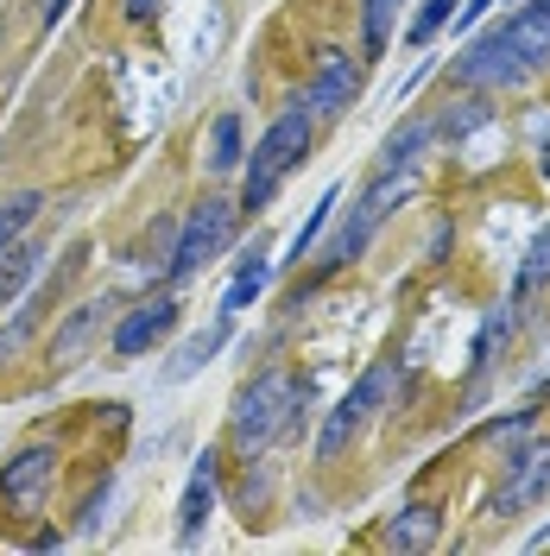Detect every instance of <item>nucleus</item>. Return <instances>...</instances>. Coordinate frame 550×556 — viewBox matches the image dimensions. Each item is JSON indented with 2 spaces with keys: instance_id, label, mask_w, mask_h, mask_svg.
Segmentation results:
<instances>
[{
  "instance_id": "obj_24",
  "label": "nucleus",
  "mask_w": 550,
  "mask_h": 556,
  "mask_svg": "<svg viewBox=\"0 0 550 556\" xmlns=\"http://www.w3.org/2000/svg\"><path fill=\"white\" fill-rule=\"evenodd\" d=\"M336 208H342V190H323V203L304 215V228H298V241H291V260H304L310 247H316V235L329 228V215H336Z\"/></svg>"
},
{
  "instance_id": "obj_28",
  "label": "nucleus",
  "mask_w": 550,
  "mask_h": 556,
  "mask_svg": "<svg viewBox=\"0 0 550 556\" xmlns=\"http://www.w3.org/2000/svg\"><path fill=\"white\" fill-rule=\"evenodd\" d=\"M152 13H159V0H127V20H134V26H146Z\"/></svg>"
},
{
  "instance_id": "obj_1",
  "label": "nucleus",
  "mask_w": 550,
  "mask_h": 556,
  "mask_svg": "<svg viewBox=\"0 0 550 556\" xmlns=\"http://www.w3.org/2000/svg\"><path fill=\"white\" fill-rule=\"evenodd\" d=\"M298 412H304V380L285 374V367H273V374H260V380L235 399L228 437H235V450L241 455H260L266 443H278V437L298 430Z\"/></svg>"
},
{
  "instance_id": "obj_17",
  "label": "nucleus",
  "mask_w": 550,
  "mask_h": 556,
  "mask_svg": "<svg viewBox=\"0 0 550 556\" xmlns=\"http://www.w3.org/2000/svg\"><path fill=\"white\" fill-rule=\"evenodd\" d=\"M273 285V266H266V247H253L241 260V273H235V285H228V298H222V316H241L260 291Z\"/></svg>"
},
{
  "instance_id": "obj_8",
  "label": "nucleus",
  "mask_w": 550,
  "mask_h": 556,
  "mask_svg": "<svg viewBox=\"0 0 550 556\" xmlns=\"http://www.w3.org/2000/svg\"><path fill=\"white\" fill-rule=\"evenodd\" d=\"M177 311H184L177 298H146V304H134V311L114 323L108 348H114L121 361H139V354H152V348H159V342H165V336L177 329Z\"/></svg>"
},
{
  "instance_id": "obj_19",
  "label": "nucleus",
  "mask_w": 550,
  "mask_h": 556,
  "mask_svg": "<svg viewBox=\"0 0 550 556\" xmlns=\"http://www.w3.org/2000/svg\"><path fill=\"white\" fill-rule=\"evenodd\" d=\"M507 38H513L518 45V58H525V64L538 70V64H550V26L545 20H538V13H532V7H525V13H513V20H507Z\"/></svg>"
},
{
  "instance_id": "obj_31",
  "label": "nucleus",
  "mask_w": 550,
  "mask_h": 556,
  "mask_svg": "<svg viewBox=\"0 0 550 556\" xmlns=\"http://www.w3.org/2000/svg\"><path fill=\"white\" fill-rule=\"evenodd\" d=\"M538 172H545V184H550V146H545V152H538Z\"/></svg>"
},
{
  "instance_id": "obj_12",
  "label": "nucleus",
  "mask_w": 550,
  "mask_h": 556,
  "mask_svg": "<svg viewBox=\"0 0 550 556\" xmlns=\"http://www.w3.org/2000/svg\"><path fill=\"white\" fill-rule=\"evenodd\" d=\"M209 506H215V455L203 450L197 455V468H190V486H184V506H177V544H184V551L203 538Z\"/></svg>"
},
{
  "instance_id": "obj_9",
  "label": "nucleus",
  "mask_w": 550,
  "mask_h": 556,
  "mask_svg": "<svg viewBox=\"0 0 550 556\" xmlns=\"http://www.w3.org/2000/svg\"><path fill=\"white\" fill-rule=\"evenodd\" d=\"M538 500H550V443H525V450L507 462V486L493 493V513L513 519V513L538 506Z\"/></svg>"
},
{
  "instance_id": "obj_13",
  "label": "nucleus",
  "mask_w": 550,
  "mask_h": 556,
  "mask_svg": "<svg viewBox=\"0 0 550 556\" xmlns=\"http://www.w3.org/2000/svg\"><path fill=\"white\" fill-rule=\"evenodd\" d=\"M443 538V513L430 506V500H405L392 519H386V544L392 551H430Z\"/></svg>"
},
{
  "instance_id": "obj_11",
  "label": "nucleus",
  "mask_w": 550,
  "mask_h": 556,
  "mask_svg": "<svg viewBox=\"0 0 550 556\" xmlns=\"http://www.w3.org/2000/svg\"><path fill=\"white\" fill-rule=\"evenodd\" d=\"M102 316H108V304L89 298V304H76V311L58 323V336H51V374H70V367L89 354V342L102 336Z\"/></svg>"
},
{
  "instance_id": "obj_27",
  "label": "nucleus",
  "mask_w": 550,
  "mask_h": 556,
  "mask_svg": "<svg viewBox=\"0 0 550 556\" xmlns=\"http://www.w3.org/2000/svg\"><path fill=\"white\" fill-rule=\"evenodd\" d=\"M108 493H114V486H96V493H89V506H83V519H76V531H83V538H89V531H96V525H102V506H108Z\"/></svg>"
},
{
  "instance_id": "obj_6",
  "label": "nucleus",
  "mask_w": 550,
  "mask_h": 556,
  "mask_svg": "<svg viewBox=\"0 0 550 556\" xmlns=\"http://www.w3.org/2000/svg\"><path fill=\"white\" fill-rule=\"evenodd\" d=\"M51 481H58V450L51 443H26L13 462H0V500H13L20 519H33L51 500Z\"/></svg>"
},
{
  "instance_id": "obj_16",
  "label": "nucleus",
  "mask_w": 550,
  "mask_h": 556,
  "mask_svg": "<svg viewBox=\"0 0 550 556\" xmlns=\"http://www.w3.org/2000/svg\"><path fill=\"white\" fill-rule=\"evenodd\" d=\"M241 159H247V152H241V114H235V108H222V114H215V127H209V159H203V165L215 177H228Z\"/></svg>"
},
{
  "instance_id": "obj_14",
  "label": "nucleus",
  "mask_w": 550,
  "mask_h": 556,
  "mask_svg": "<svg viewBox=\"0 0 550 556\" xmlns=\"http://www.w3.org/2000/svg\"><path fill=\"white\" fill-rule=\"evenodd\" d=\"M38 241H13L7 253H0V311H13L20 298H26V285L38 278Z\"/></svg>"
},
{
  "instance_id": "obj_18",
  "label": "nucleus",
  "mask_w": 550,
  "mask_h": 556,
  "mask_svg": "<svg viewBox=\"0 0 550 556\" xmlns=\"http://www.w3.org/2000/svg\"><path fill=\"white\" fill-rule=\"evenodd\" d=\"M38 208H45L38 190H13V197H0V253H7L13 241H26V228L38 222Z\"/></svg>"
},
{
  "instance_id": "obj_5",
  "label": "nucleus",
  "mask_w": 550,
  "mask_h": 556,
  "mask_svg": "<svg viewBox=\"0 0 550 556\" xmlns=\"http://www.w3.org/2000/svg\"><path fill=\"white\" fill-rule=\"evenodd\" d=\"M525 76H532V64L518 58V45L507 38V26L475 38V45L455 58V83H462V89H482V96H507V89H518Z\"/></svg>"
},
{
  "instance_id": "obj_2",
  "label": "nucleus",
  "mask_w": 550,
  "mask_h": 556,
  "mask_svg": "<svg viewBox=\"0 0 550 556\" xmlns=\"http://www.w3.org/2000/svg\"><path fill=\"white\" fill-rule=\"evenodd\" d=\"M310 134H316L310 108H285L273 127L260 134V146H253V165H247V184H241V215H260V208L273 203L278 184H285V177L304 165Z\"/></svg>"
},
{
  "instance_id": "obj_21",
  "label": "nucleus",
  "mask_w": 550,
  "mask_h": 556,
  "mask_svg": "<svg viewBox=\"0 0 550 556\" xmlns=\"http://www.w3.org/2000/svg\"><path fill=\"white\" fill-rule=\"evenodd\" d=\"M487 121H493V108H487V96L475 89L468 102H449V114L437 121V134H443V139H462V134H475V127H487Z\"/></svg>"
},
{
  "instance_id": "obj_30",
  "label": "nucleus",
  "mask_w": 550,
  "mask_h": 556,
  "mask_svg": "<svg viewBox=\"0 0 550 556\" xmlns=\"http://www.w3.org/2000/svg\"><path fill=\"white\" fill-rule=\"evenodd\" d=\"M532 13H538V20L550 26V0H532Z\"/></svg>"
},
{
  "instance_id": "obj_29",
  "label": "nucleus",
  "mask_w": 550,
  "mask_h": 556,
  "mask_svg": "<svg viewBox=\"0 0 550 556\" xmlns=\"http://www.w3.org/2000/svg\"><path fill=\"white\" fill-rule=\"evenodd\" d=\"M64 7H70V0H38V20H45V26H58V20H64Z\"/></svg>"
},
{
  "instance_id": "obj_25",
  "label": "nucleus",
  "mask_w": 550,
  "mask_h": 556,
  "mask_svg": "<svg viewBox=\"0 0 550 556\" xmlns=\"http://www.w3.org/2000/svg\"><path fill=\"white\" fill-rule=\"evenodd\" d=\"M455 7H462V0H424V13L412 20V45H430V38L455 20Z\"/></svg>"
},
{
  "instance_id": "obj_33",
  "label": "nucleus",
  "mask_w": 550,
  "mask_h": 556,
  "mask_svg": "<svg viewBox=\"0 0 550 556\" xmlns=\"http://www.w3.org/2000/svg\"><path fill=\"white\" fill-rule=\"evenodd\" d=\"M545 392H550V380H538V399H545Z\"/></svg>"
},
{
  "instance_id": "obj_20",
  "label": "nucleus",
  "mask_w": 550,
  "mask_h": 556,
  "mask_svg": "<svg viewBox=\"0 0 550 556\" xmlns=\"http://www.w3.org/2000/svg\"><path fill=\"white\" fill-rule=\"evenodd\" d=\"M430 139H437V121H412L405 134H392L386 146H379V165H405V172H412V165H417V152H424Z\"/></svg>"
},
{
  "instance_id": "obj_32",
  "label": "nucleus",
  "mask_w": 550,
  "mask_h": 556,
  "mask_svg": "<svg viewBox=\"0 0 550 556\" xmlns=\"http://www.w3.org/2000/svg\"><path fill=\"white\" fill-rule=\"evenodd\" d=\"M532 544H550V525H538V531H532Z\"/></svg>"
},
{
  "instance_id": "obj_26",
  "label": "nucleus",
  "mask_w": 550,
  "mask_h": 556,
  "mask_svg": "<svg viewBox=\"0 0 550 556\" xmlns=\"http://www.w3.org/2000/svg\"><path fill=\"white\" fill-rule=\"evenodd\" d=\"M532 417H538V412H532V405H525V412L500 417V424H487L482 437H487V443H518V437H525V430H532Z\"/></svg>"
},
{
  "instance_id": "obj_10",
  "label": "nucleus",
  "mask_w": 550,
  "mask_h": 556,
  "mask_svg": "<svg viewBox=\"0 0 550 556\" xmlns=\"http://www.w3.org/2000/svg\"><path fill=\"white\" fill-rule=\"evenodd\" d=\"M354 96H361V64L348 51H323L304 89V108L310 114H342V108H354Z\"/></svg>"
},
{
  "instance_id": "obj_23",
  "label": "nucleus",
  "mask_w": 550,
  "mask_h": 556,
  "mask_svg": "<svg viewBox=\"0 0 550 556\" xmlns=\"http://www.w3.org/2000/svg\"><path fill=\"white\" fill-rule=\"evenodd\" d=\"M538 278H550V222L538 228V241L525 247V266H518V285H513V311L525 304V291H532Z\"/></svg>"
},
{
  "instance_id": "obj_4",
  "label": "nucleus",
  "mask_w": 550,
  "mask_h": 556,
  "mask_svg": "<svg viewBox=\"0 0 550 556\" xmlns=\"http://www.w3.org/2000/svg\"><path fill=\"white\" fill-rule=\"evenodd\" d=\"M412 197V172L405 165H379V177L354 197V208H348L342 235L329 241V253H323V273H336V266H348V260H361L367 253V241H374L379 228L392 222V208Z\"/></svg>"
},
{
  "instance_id": "obj_15",
  "label": "nucleus",
  "mask_w": 550,
  "mask_h": 556,
  "mask_svg": "<svg viewBox=\"0 0 550 556\" xmlns=\"http://www.w3.org/2000/svg\"><path fill=\"white\" fill-rule=\"evenodd\" d=\"M228 323H235V316H222L215 329H203V336H190V342L177 348V361L165 367V380H190V374H203L209 361L222 354V342H228Z\"/></svg>"
},
{
  "instance_id": "obj_22",
  "label": "nucleus",
  "mask_w": 550,
  "mask_h": 556,
  "mask_svg": "<svg viewBox=\"0 0 550 556\" xmlns=\"http://www.w3.org/2000/svg\"><path fill=\"white\" fill-rule=\"evenodd\" d=\"M392 13H399V0H361V45H367V58L386 51V38H392Z\"/></svg>"
},
{
  "instance_id": "obj_7",
  "label": "nucleus",
  "mask_w": 550,
  "mask_h": 556,
  "mask_svg": "<svg viewBox=\"0 0 550 556\" xmlns=\"http://www.w3.org/2000/svg\"><path fill=\"white\" fill-rule=\"evenodd\" d=\"M386 392H392V367L379 361L374 374H367V380L354 386V392H348V399L336 405V412H329V424H323V437H316V462H336V455H342L348 443H354V430L367 424V412H374V405L386 399Z\"/></svg>"
},
{
  "instance_id": "obj_3",
  "label": "nucleus",
  "mask_w": 550,
  "mask_h": 556,
  "mask_svg": "<svg viewBox=\"0 0 550 556\" xmlns=\"http://www.w3.org/2000/svg\"><path fill=\"white\" fill-rule=\"evenodd\" d=\"M235 235H241V203H228V197H203V203L184 215V228H177V247H172V260H165V278H172V285H190L203 266H215V260L235 247Z\"/></svg>"
}]
</instances>
